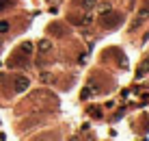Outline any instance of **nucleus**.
Here are the masks:
<instances>
[{
  "label": "nucleus",
  "instance_id": "1",
  "mask_svg": "<svg viewBox=\"0 0 149 141\" xmlns=\"http://www.w3.org/2000/svg\"><path fill=\"white\" fill-rule=\"evenodd\" d=\"M119 22H121L119 13H108V15L102 18V26H104V28H115V26H119Z\"/></svg>",
  "mask_w": 149,
  "mask_h": 141
},
{
  "label": "nucleus",
  "instance_id": "4",
  "mask_svg": "<svg viewBox=\"0 0 149 141\" xmlns=\"http://www.w3.org/2000/svg\"><path fill=\"white\" fill-rule=\"evenodd\" d=\"M33 141H61V137H58V133H45V135H39Z\"/></svg>",
  "mask_w": 149,
  "mask_h": 141
},
{
  "label": "nucleus",
  "instance_id": "7",
  "mask_svg": "<svg viewBox=\"0 0 149 141\" xmlns=\"http://www.w3.org/2000/svg\"><path fill=\"white\" fill-rule=\"evenodd\" d=\"M30 50H33V46H30L28 41H26V44H22V54H24V56H28V54H30Z\"/></svg>",
  "mask_w": 149,
  "mask_h": 141
},
{
  "label": "nucleus",
  "instance_id": "6",
  "mask_svg": "<svg viewBox=\"0 0 149 141\" xmlns=\"http://www.w3.org/2000/svg\"><path fill=\"white\" fill-rule=\"evenodd\" d=\"M147 72H149V59H145V61L141 63V67H138V78H141V76H145Z\"/></svg>",
  "mask_w": 149,
  "mask_h": 141
},
{
  "label": "nucleus",
  "instance_id": "2",
  "mask_svg": "<svg viewBox=\"0 0 149 141\" xmlns=\"http://www.w3.org/2000/svg\"><path fill=\"white\" fill-rule=\"evenodd\" d=\"M13 87H15V91H26L28 89V78L26 76H17L15 82H13Z\"/></svg>",
  "mask_w": 149,
  "mask_h": 141
},
{
  "label": "nucleus",
  "instance_id": "9",
  "mask_svg": "<svg viewBox=\"0 0 149 141\" xmlns=\"http://www.w3.org/2000/svg\"><path fill=\"white\" fill-rule=\"evenodd\" d=\"M9 30V22H0V33H7Z\"/></svg>",
  "mask_w": 149,
  "mask_h": 141
},
{
  "label": "nucleus",
  "instance_id": "5",
  "mask_svg": "<svg viewBox=\"0 0 149 141\" xmlns=\"http://www.w3.org/2000/svg\"><path fill=\"white\" fill-rule=\"evenodd\" d=\"M37 48H39L41 52H50V50H52V44H50L48 39H41L39 44H37Z\"/></svg>",
  "mask_w": 149,
  "mask_h": 141
},
{
  "label": "nucleus",
  "instance_id": "8",
  "mask_svg": "<svg viewBox=\"0 0 149 141\" xmlns=\"http://www.w3.org/2000/svg\"><path fill=\"white\" fill-rule=\"evenodd\" d=\"M147 13H149V0H145V4H143V11L138 13V15H141V18H145Z\"/></svg>",
  "mask_w": 149,
  "mask_h": 141
},
{
  "label": "nucleus",
  "instance_id": "3",
  "mask_svg": "<svg viewBox=\"0 0 149 141\" xmlns=\"http://www.w3.org/2000/svg\"><path fill=\"white\" fill-rule=\"evenodd\" d=\"M50 33L58 35V37H65V35H67V28H65L63 24H52V26H50Z\"/></svg>",
  "mask_w": 149,
  "mask_h": 141
},
{
  "label": "nucleus",
  "instance_id": "10",
  "mask_svg": "<svg viewBox=\"0 0 149 141\" xmlns=\"http://www.w3.org/2000/svg\"><path fill=\"white\" fill-rule=\"evenodd\" d=\"M9 4H11V2H9V0H0V9H4V7H9Z\"/></svg>",
  "mask_w": 149,
  "mask_h": 141
}]
</instances>
